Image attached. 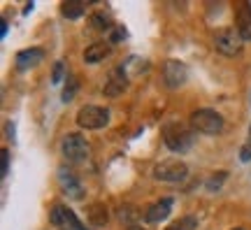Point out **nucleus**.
I'll return each mask as SVG.
<instances>
[{"instance_id":"nucleus-19","label":"nucleus","mask_w":251,"mask_h":230,"mask_svg":"<svg viewBox=\"0 0 251 230\" xmlns=\"http://www.w3.org/2000/svg\"><path fill=\"white\" fill-rule=\"evenodd\" d=\"M77 86H79V81L75 75H68V81H65V89H63V102H70L75 93H77Z\"/></svg>"},{"instance_id":"nucleus-1","label":"nucleus","mask_w":251,"mask_h":230,"mask_svg":"<svg viewBox=\"0 0 251 230\" xmlns=\"http://www.w3.org/2000/svg\"><path fill=\"white\" fill-rule=\"evenodd\" d=\"M163 142L175 153H186L193 147V130L188 126H184L181 121L165 124L163 126Z\"/></svg>"},{"instance_id":"nucleus-24","label":"nucleus","mask_w":251,"mask_h":230,"mask_svg":"<svg viewBox=\"0 0 251 230\" xmlns=\"http://www.w3.org/2000/svg\"><path fill=\"white\" fill-rule=\"evenodd\" d=\"M7 170H9V151L2 149V170H0V172H2V177L7 175Z\"/></svg>"},{"instance_id":"nucleus-13","label":"nucleus","mask_w":251,"mask_h":230,"mask_svg":"<svg viewBox=\"0 0 251 230\" xmlns=\"http://www.w3.org/2000/svg\"><path fill=\"white\" fill-rule=\"evenodd\" d=\"M42 58H45V49H42V47H30V49H21V51L17 53L14 63H17L19 70H28V68L37 65Z\"/></svg>"},{"instance_id":"nucleus-12","label":"nucleus","mask_w":251,"mask_h":230,"mask_svg":"<svg viewBox=\"0 0 251 230\" xmlns=\"http://www.w3.org/2000/svg\"><path fill=\"white\" fill-rule=\"evenodd\" d=\"M172 204H175V200L172 198H163V200H158V203H153L149 209H147V214H144V221L147 223H161L165 221L168 216H170L172 212Z\"/></svg>"},{"instance_id":"nucleus-16","label":"nucleus","mask_w":251,"mask_h":230,"mask_svg":"<svg viewBox=\"0 0 251 230\" xmlns=\"http://www.w3.org/2000/svg\"><path fill=\"white\" fill-rule=\"evenodd\" d=\"M63 17H68L70 21H75V19H79L84 12H86V5L81 2V0H68V2H63Z\"/></svg>"},{"instance_id":"nucleus-15","label":"nucleus","mask_w":251,"mask_h":230,"mask_svg":"<svg viewBox=\"0 0 251 230\" xmlns=\"http://www.w3.org/2000/svg\"><path fill=\"white\" fill-rule=\"evenodd\" d=\"M109 219V214H107V204H102V203H93L89 207V221L91 226H96V228H100V226H105Z\"/></svg>"},{"instance_id":"nucleus-2","label":"nucleus","mask_w":251,"mask_h":230,"mask_svg":"<svg viewBox=\"0 0 251 230\" xmlns=\"http://www.w3.org/2000/svg\"><path fill=\"white\" fill-rule=\"evenodd\" d=\"M191 128H193L196 133H202V135H221L226 128V121L216 109L202 107V109H196V112L191 114Z\"/></svg>"},{"instance_id":"nucleus-7","label":"nucleus","mask_w":251,"mask_h":230,"mask_svg":"<svg viewBox=\"0 0 251 230\" xmlns=\"http://www.w3.org/2000/svg\"><path fill=\"white\" fill-rule=\"evenodd\" d=\"M49 221L56 230H86L81 226V221L77 219V214L68 209L65 204H54L51 214H49Z\"/></svg>"},{"instance_id":"nucleus-26","label":"nucleus","mask_w":251,"mask_h":230,"mask_svg":"<svg viewBox=\"0 0 251 230\" xmlns=\"http://www.w3.org/2000/svg\"><path fill=\"white\" fill-rule=\"evenodd\" d=\"M126 230H144V228H140V226H128Z\"/></svg>"},{"instance_id":"nucleus-22","label":"nucleus","mask_w":251,"mask_h":230,"mask_svg":"<svg viewBox=\"0 0 251 230\" xmlns=\"http://www.w3.org/2000/svg\"><path fill=\"white\" fill-rule=\"evenodd\" d=\"M124 37H126V30H124V28H112V37H109V40H112L114 45H117V42H121Z\"/></svg>"},{"instance_id":"nucleus-23","label":"nucleus","mask_w":251,"mask_h":230,"mask_svg":"<svg viewBox=\"0 0 251 230\" xmlns=\"http://www.w3.org/2000/svg\"><path fill=\"white\" fill-rule=\"evenodd\" d=\"M61 79H63V63H56V65H54V77H51V81H54V84H58Z\"/></svg>"},{"instance_id":"nucleus-27","label":"nucleus","mask_w":251,"mask_h":230,"mask_svg":"<svg viewBox=\"0 0 251 230\" xmlns=\"http://www.w3.org/2000/svg\"><path fill=\"white\" fill-rule=\"evenodd\" d=\"M233 230H244V228H233Z\"/></svg>"},{"instance_id":"nucleus-18","label":"nucleus","mask_w":251,"mask_h":230,"mask_svg":"<svg viewBox=\"0 0 251 230\" xmlns=\"http://www.w3.org/2000/svg\"><path fill=\"white\" fill-rule=\"evenodd\" d=\"M91 26L96 28V30H112L114 24L109 21V17L105 12H96V14H91Z\"/></svg>"},{"instance_id":"nucleus-5","label":"nucleus","mask_w":251,"mask_h":230,"mask_svg":"<svg viewBox=\"0 0 251 230\" xmlns=\"http://www.w3.org/2000/svg\"><path fill=\"white\" fill-rule=\"evenodd\" d=\"M109 124V109L100 105H84L77 112V126L84 130H100Z\"/></svg>"},{"instance_id":"nucleus-11","label":"nucleus","mask_w":251,"mask_h":230,"mask_svg":"<svg viewBox=\"0 0 251 230\" xmlns=\"http://www.w3.org/2000/svg\"><path fill=\"white\" fill-rule=\"evenodd\" d=\"M235 30L240 33L244 42H251V5L240 2L235 9Z\"/></svg>"},{"instance_id":"nucleus-14","label":"nucleus","mask_w":251,"mask_h":230,"mask_svg":"<svg viewBox=\"0 0 251 230\" xmlns=\"http://www.w3.org/2000/svg\"><path fill=\"white\" fill-rule=\"evenodd\" d=\"M109 51H112V47H109L107 42H93V45H89L84 49V63L96 65V63L105 61L109 56Z\"/></svg>"},{"instance_id":"nucleus-8","label":"nucleus","mask_w":251,"mask_h":230,"mask_svg":"<svg viewBox=\"0 0 251 230\" xmlns=\"http://www.w3.org/2000/svg\"><path fill=\"white\" fill-rule=\"evenodd\" d=\"M56 179H58L61 191L68 195V200H84V186H81V181L77 179V175H75L70 168H65V165L58 168Z\"/></svg>"},{"instance_id":"nucleus-9","label":"nucleus","mask_w":251,"mask_h":230,"mask_svg":"<svg viewBox=\"0 0 251 230\" xmlns=\"http://www.w3.org/2000/svg\"><path fill=\"white\" fill-rule=\"evenodd\" d=\"M188 79V68L179 61H165L163 63V81L168 89H179Z\"/></svg>"},{"instance_id":"nucleus-4","label":"nucleus","mask_w":251,"mask_h":230,"mask_svg":"<svg viewBox=\"0 0 251 230\" xmlns=\"http://www.w3.org/2000/svg\"><path fill=\"white\" fill-rule=\"evenodd\" d=\"M212 42H214L216 51L228 56V58L240 56V53H242V47H244V40L240 37V33H237L235 28H219L214 33V37H212Z\"/></svg>"},{"instance_id":"nucleus-20","label":"nucleus","mask_w":251,"mask_h":230,"mask_svg":"<svg viewBox=\"0 0 251 230\" xmlns=\"http://www.w3.org/2000/svg\"><path fill=\"white\" fill-rule=\"evenodd\" d=\"M226 179H228V175L226 172H219V175H212V177L205 181V186H207V191H219L221 188V184H224Z\"/></svg>"},{"instance_id":"nucleus-6","label":"nucleus","mask_w":251,"mask_h":230,"mask_svg":"<svg viewBox=\"0 0 251 230\" xmlns=\"http://www.w3.org/2000/svg\"><path fill=\"white\" fill-rule=\"evenodd\" d=\"M186 175H188V165L177 158H165L153 165V179H158V181L177 184V181H184Z\"/></svg>"},{"instance_id":"nucleus-25","label":"nucleus","mask_w":251,"mask_h":230,"mask_svg":"<svg viewBox=\"0 0 251 230\" xmlns=\"http://www.w3.org/2000/svg\"><path fill=\"white\" fill-rule=\"evenodd\" d=\"M0 35H2V37L7 35V21H2V28H0Z\"/></svg>"},{"instance_id":"nucleus-21","label":"nucleus","mask_w":251,"mask_h":230,"mask_svg":"<svg viewBox=\"0 0 251 230\" xmlns=\"http://www.w3.org/2000/svg\"><path fill=\"white\" fill-rule=\"evenodd\" d=\"M240 158L247 163L251 160V124H249V135H247V142L242 144V149H240Z\"/></svg>"},{"instance_id":"nucleus-10","label":"nucleus","mask_w":251,"mask_h":230,"mask_svg":"<svg viewBox=\"0 0 251 230\" xmlns=\"http://www.w3.org/2000/svg\"><path fill=\"white\" fill-rule=\"evenodd\" d=\"M126 89H128V72H126V65H121V68L109 72L102 93H105L107 98H119Z\"/></svg>"},{"instance_id":"nucleus-3","label":"nucleus","mask_w":251,"mask_h":230,"mask_svg":"<svg viewBox=\"0 0 251 230\" xmlns=\"http://www.w3.org/2000/svg\"><path fill=\"white\" fill-rule=\"evenodd\" d=\"M61 153L68 163H84L91 153V144L81 133H70L61 140Z\"/></svg>"},{"instance_id":"nucleus-17","label":"nucleus","mask_w":251,"mask_h":230,"mask_svg":"<svg viewBox=\"0 0 251 230\" xmlns=\"http://www.w3.org/2000/svg\"><path fill=\"white\" fill-rule=\"evenodd\" d=\"M196 228H198V216L188 214V216H181V219H177V221L172 223V226H168L165 230H196Z\"/></svg>"}]
</instances>
